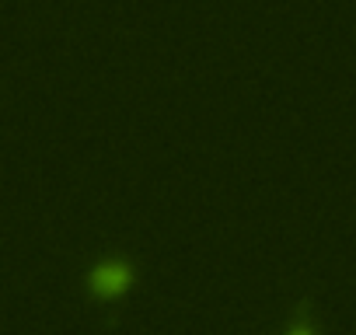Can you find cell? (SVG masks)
Listing matches in <instances>:
<instances>
[{"label":"cell","mask_w":356,"mask_h":335,"mask_svg":"<svg viewBox=\"0 0 356 335\" xmlns=\"http://www.w3.org/2000/svg\"><path fill=\"white\" fill-rule=\"evenodd\" d=\"M129 283V269L122 265V262H108V265H102V269H95V276H91V286L98 290V293H119L122 286Z\"/></svg>","instance_id":"6da1fadb"}]
</instances>
